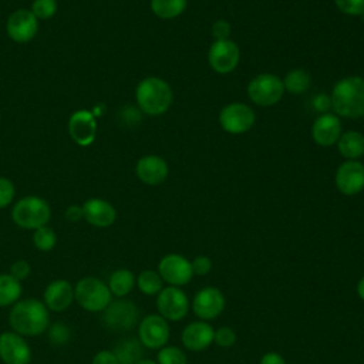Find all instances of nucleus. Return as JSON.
Masks as SVG:
<instances>
[{
  "instance_id": "nucleus-1",
  "label": "nucleus",
  "mask_w": 364,
  "mask_h": 364,
  "mask_svg": "<svg viewBox=\"0 0 364 364\" xmlns=\"http://www.w3.org/2000/svg\"><path fill=\"white\" fill-rule=\"evenodd\" d=\"M48 321V309L44 301L37 299H24L14 303L9 314L11 330L23 337H34L44 333Z\"/></svg>"
},
{
  "instance_id": "nucleus-2",
  "label": "nucleus",
  "mask_w": 364,
  "mask_h": 364,
  "mask_svg": "<svg viewBox=\"0 0 364 364\" xmlns=\"http://www.w3.org/2000/svg\"><path fill=\"white\" fill-rule=\"evenodd\" d=\"M331 108L346 118L364 117V78L351 75L336 82L331 95Z\"/></svg>"
},
{
  "instance_id": "nucleus-3",
  "label": "nucleus",
  "mask_w": 364,
  "mask_h": 364,
  "mask_svg": "<svg viewBox=\"0 0 364 364\" xmlns=\"http://www.w3.org/2000/svg\"><path fill=\"white\" fill-rule=\"evenodd\" d=\"M139 109L148 115H161L172 104V88L159 77H146L139 81L135 90Z\"/></svg>"
},
{
  "instance_id": "nucleus-4",
  "label": "nucleus",
  "mask_w": 364,
  "mask_h": 364,
  "mask_svg": "<svg viewBox=\"0 0 364 364\" xmlns=\"http://www.w3.org/2000/svg\"><path fill=\"white\" fill-rule=\"evenodd\" d=\"M50 216V205L43 198L34 195L21 198L11 209L13 222L27 230H36L37 228L46 226Z\"/></svg>"
},
{
  "instance_id": "nucleus-5",
  "label": "nucleus",
  "mask_w": 364,
  "mask_h": 364,
  "mask_svg": "<svg viewBox=\"0 0 364 364\" xmlns=\"http://www.w3.org/2000/svg\"><path fill=\"white\" fill-rule=\"evenodd\" d=\"M108 286L97 277H82L74 287V299L87 311H104L111 303Z\"/></svg>"
},
{
  "instance_id": "nucleus-6",
  "label": "nucleus",
  "mask_w": 364,
  "mask_h": 364,
  "mask_svg": "<svg viewBox=\"0 0 364 364\" xmlns=\"http://www.w3.org/2000/svg\"><path fill=\"white\" fill-rule=\"evenodd\" d=\"M283 81L274 74H259L247 85L249 98L260 107H270L283 97Z\"/></svg>"
},
{
  "instance_id": "nucleus-7",
  "label": "nucleus",
  "mask_w": 364,
  "mask_h": 364,
  "mask_svg": "<svg viewBox=\"0 0 364 364\" xmlns=\"http://www.w3.org/2000/svg\"><path fill=\"white\" fill-rule=\"evenodd\" d=\"M156 309L165 320L179 321L188 314L189 301L183 290L176 286H168L158 293Z\"/></svg>"
},
{
  "instance_id": "nucleus-8",
  "label": "nucleus",
  "mask_w": 364,
  "mask_h": 364,
  "mask_svg": "<svg viewBox=\"0 0 364 364\" xmlns=\"http://www.w3.org/2000/svg\"><path fill=\"white\" fill-rule=\"evenodd\" d=\"M220 127L229 134H243L255 124L253 109L242 102H232L222 108L219 114Z\"/></svg>"
},
{
  "instance_id": "nucleus-9",
  "label": "nucleus",
  "mask_w": 364,
  "mask_h": 364,
  "mask_svg": "<svg viewBox=\"0 0 364 364\" xmlns=\"http://www.w3.org/2000/svg\"><path fill=\"white\" fill-rule=\"evenodd\" d=\"M38 30L37 17L27 9L13 11L6 21V33L14 43L31 41Z\"/></svg>"
},
{
  "instance_id": "nucleus-10",
  "label": "nucleus",
  "mask_w": 364,
  "mask_h": 364,
  "mask_svg": "<svg viewBox=\"0 0 364 364\" xmlns=\"http://www.w3.org/2000/svg\"><path fill=\"white\" fill-rule=\"evenodd\" d=\"M240 53L232 40H215L208 53V61L218 74H228L239 64Z\"/></svg>"
},
{
  "instance_id": "nucleus-11",
  "label": "nucleus",
  "mask_w": 364,
  "mask_h": 364,
  "mask_svg": "<svg viewBox=\"0 0 364 364\" xmlns=\"http://www.w3.org/2000/svg\"><path fill=\"white\" fill-rule=\"evenodd\" d=\"M138 340L144 347L161 348L169 340L168 321L159 314L144 317L138 326Z\"/></svg>"
},
{
  "instance_id": "nucleus-12",
  "label": "nucleus",
  "mask_w": 364,
  "mask_h": 364,
  "mask_svg": "<svg viewBox=\"0 0 364 364\" xmlns=\"http://www.w3.org/2000/svg\"><path fill=\"white\" fill-rule=\"evenodd\" d=\"M158 272L162 280L176 287L189 283L193 276L191 262L176 253L164 256L158 264Z\"/></svg>"
},
{
  "instance_id": "nucleus-13",
  "label": "nucleus",
  "mask_w": 364,
  "mask_h": 364,
  "mask_svg": "<svg viewBox=\"0 0 364 364\" xmlns=\"http://www.w3.org/2000/svg\"><path fill=\"white\" fill-rule=\"evenodd\" d=\"M0 360L4 364H30L31 348L23 336L4 331L0 334Z\"/></svg>"
},
{
  "instance_id": "nucleus-14",
  "label": "nucleus",
  "mask_w": 364,
  "mask_h": 364,
  "mask_svg": "<svg viewBox=\"0 0 364 364\" xmlns=\"http://www.w3.org/2000/svg\"><path fill=\"white\" fill-rule=\"evenodd\" d=\"M138 309L129 300L111 301L104 310V323L112 330H129L136 324Z\"/></svg>"
},
{
  "instance_id": "nucleus-15",
  "label": "nucleus",
  "mask_w": 364,
  "mask_h": 364,
  "mask_svg": "<svg viewBox=\"0 0 364 364\" xmlns=\"http://www.w3.org/2000/svg\"><path fill=\"white\" fill-rule=\"evenodd\" d=\"M68 134L77 145H91L97 135V121L94 112L87 109H78L73 112L68 119Z\"/></svg>"
},
{
  "instance_id": "nucleus-16",
  "label": "nucleus",
  "mask_w": 364,
  "mask_h": 364,
  "mask_svg": "<svg viewBox=\"0 0 364 364\" xmlns=\"http://www.w3.org/2000/svg\"><path fill=\"white\" fill-rule=\"evenodd\" d=\"M336 186L344 195H355L364 189V165L358 161L343 162L336 172Z\"/></svg>"
},
{
  "instance_id": "nucleus-17",
  "label": "nucleus",
  "mask_w": 364,
  "mask_h": 364,
  "mask_svg": "<svg viewBox=\"0 0 364 364\" xmlns=\"http://www.w3.org/2000/svg\"><path fill=\"white\" fill-rule=\"evenodd\" d=\"M192 309L202 320L216 318L225 309L223 293L216 287H205L195 294Z\"/></svg>"
},
{
  "instance_id": "nucleus-18",
  "label": "nucleus",
  "mask_w": 364,
  "mask_h": 364,
  "mask_svg": "<svg viewBox=\"0 0 364 364\" xmlns=\"http://www.w3.org/2000/svg\"><path fill=\"white\" fill-rule=\"evenodd\" d=\"M341 135V122L337 115L330 112L320 114L311 125L313 141L320 146L334 145Z\"/></svg>"
},
{
  "instance_id": "nucleus-19",
  "label": "nucleus",
  "mask_w": 364,
  "mask_h": 364,
  "mask_svg": "<svg viewBox=\"0 0 364 364\" xmlns=\"http://www.w3.org/2000/svg\"><path fill=\"white\" fill-rule=\"evenodd\" d=\"M135 173L146 185H159L168 176V164L158 155H145L138 159Z\"/></svg>"
},
{
  "instance_id": "nucleus-20",
  "label": "nucleus",
  "mask_w": 364,
  "mask_h": 364,
  "mask_svg": "<svg viewBox=\"0 0 364 364\" xmlns=\"http://www.w3.org/2000/svg\"><path fill=\"white\" fill-rule=\"evenodd\" d=\"M82 216L92 226L108 228L115 222L117 210L109 202L100 198H91L82 205Z\"/></svg>"
},
{
  "instance_id": "nucleus-21",
  "label": "nucleus",
  "mask_w": 364,
  "mask_h": 364,
  "mask_svg": "<svg viewBox=\"0 0 364 364\" xmlns=\"http://www.w3.org/2000/svg\"><path fill=\"white\" fill-rule=\"evenodd\" d=\"M74 300V287L64 279L53 280L44 290V304L51 311L67 310Z\"/></svg>"
},
{
  "instance_id": "nucleus-22",
  "label": "nucleus",
  "mask_w": 364,
  "mask_h": 364,
  "mask_svg": "<svg viewBox=\"0 0 364 364\" xmlns=\"http://www.w3.org/2000/svg\"><path fill=\"white\" fill-rule=\"evenodd\" d=\"M215 330L206 321H193L189 323L182 331V344L191 351L205 350L213 343Z\"/></svg>"
},
{
  "instance_id": "nucleus-23",
  "label": "nucleus",
  "mask_w": 364,
  "mask_h": 364,
  "mask_svg": "<svg viewBox=\"0 0 364 364\" xmlns=\"http://www.w3.org/2000/svg\"><path fill=\"white\" fill-rule=\"evenodd\" d=\"M337 146L344 158L355 161L364 155V135L358 131H347L340 135Z\"/></svg>"
},
{
  "instance_id": "nucleus-24",
  "label": "nucleus",
  "mask_w": 364,
  "mask_h": 364,
  "mask_svg": "<svg viewBox=\"0 0 364 364\" xmlns=\"http://www.w3.org/2000/svg\"><path fill=\"white\" fill-rule=\"evenodd\" d=\"M114 354L117 355L119 364H135L142 358L144 350H142L141 341L131 337V338L121 340L115 346Z\"/></svg>"
},
{
  "instance_id": "nucleus-25",
  "label": "nucleus",
  "mask_w": 364,
  "mask_h": 364,
  "mask_svg": "<svg viewBox=\"0 0 364 364\" xmlns=\"http://www.w3.org/2000/svg\"><path fill=\"white\" fill-rule=\"evenodd\" d=\"M107 286H108L111 294H114L117 297H124L135 286L134 273L128 269H118L111 273Z\"/></svg>"
},
{
  "instance_id": "nucleus-26",
  "label": "nucleus",
  "mask_w": 364,
  "mask_h": 364,
  "mask_svg": "<svg viewBox=\"0 0 364 364\" xmlns=\"http://www.w3.org/2000/svg\"><path fill=\"white\" fill-rule=\"evenodd\" d=\"M23 287L10 273L0 274V307L11 306L18 301Z\"/></svg>"
},
{
  "instance_id": "nucleus-27",
  "label": "nucleus",
  "mask_w": 364,
  "mask_h": 364,
  "mask_svg": "<svg viewBox=\"0 0 364 364\" xmlns=\"http://www.w3.org/2000/svg\"><path fill=\"white\" fill-rule=\"evenodd\" d=\"M186 0H151L152 13L164 20H171L183 13Z\"/></svg>"
},
{
  "instance_id": "nucleus-28",
  "label": "nucleus",
  "mask_w": 364,
  "mask_h": 364,
  "mask_svg": "<svg viewBox=\"0 0 364 364\" xmlns=\"http://www.w3.org/2000/svg\"><path fill=\"white\" fill-rule=\"evenodd\" d=\"M310 82H311L310 74L306 70L296 68L286 74L283 80V87L291 94H301L309 90Z\"/></svg>"
},
{
  "instance_id": "nucleus-29",
  "label": "nucleus",
  "mask_w": 364,
  "mask_h": 364,
  "mask_svg": "<svg viewBox=\"0 0 364 364\" xmlns=\"http://www.w3.org/2000/svg\"><path fill=\"white\" fill-rule=\"evenodd\" d=\"M136 286L144 294L154 296L162 290V277L155 270H144L136 277Z\"/></svg>"
},
{
  "instance_id": "nucleus-30",
  "label": "nucleus",
  "mask_w": 364,
  "mask_h": 364,
  "mask_svg": "<svg viewBox=\"0 0 364 364\" xmlns=\"http://www.w3.org/2000/svg\"><path fill=\"white\" fill-rule=\"evenodd\" d=\"M33 243L34 246L41 250V252H48L51 250L55 243H57V236H55V232L48 228L47 225L46 226H41V228H37L33 233Z\"/></svg>"
},
{
  "instance_id": "nucleus-31",
  "label": "nucleus",
  "mask_w": 364,
  "mask_h": 364,
  "mask_svg": "<svg viewBox=\"0 0 364 364\" xmlns=\"http://www.w3.org/2000/svg\"><path fill=\"white\" fill-rule=\"evenodd\" d=\"M158 364H188V358L181 348L175 346H168L159 350Z\"/></svg>"
},
{
  "instance_id": "nucleus-32",
  "label": "nucleus",
  "mask_w": 364,
  "mask_h": 364,
  "mask_svg": "<svg viewBox=\"0 0 364 364\" xmlns=\"http://www.w3.org/2000/svg\"><path fill=\"white\" fill-rule=\"evenodd\" d=\"M30 11L37 20H48L57 13V0H34Z\"/></svg>"
},
{
  "instance_id": "nucleus-33",
  "label": "nucleus",
  "mask_w": 364,
  "mask_h": 364,
  "mask_svg": "<svg viewBox=\"0 0 364 364\" xmlns=\"http://www.w3.org/2000/svg\"><path fill=\"white\" fill-rule=\"evenodd\" d=\"M338 10L348 16L364 14V0H334Z\"/></svg>"
},
{
  "instance_id": "nucleus-34",
  "label": "nucleus",
  "mask_w": 364,
  "mask_h": 364,
  "mask_svg": "<svg viewBox=\"0 0 364 364\" xmlns=\"http://www.w3.org/2000/svg\"><path fill=\"white\" fill-rule=\"evenodd\" d=\"M14 198V185L10 179L0 176V209L9 206Z\"/></svg>"
},
{
  "instance_id": "nucleus-35",
  "label": "nucleus",
  "mask_w": 364,
  "mask_h": 364,
  "mask_svg": "<svg viewBox=\"0 0 364 364\" xmlns=\"http://www.w3.org/2000/svg\"><path fill=\"white\" fill-rule=\"evenodd\" d=\"M213 341L219 347H230L236 341V334H235V331L230 327H220L219 330L215 331Z\"/></svg>"
},
{
  "instance_id": "nucleus-36",
  "label": "nucleus",
  "mask_w": 364,
  "mask_h": 364,
  "mask_svg": "<svg viewBox=\"0 0 364 364\" xmlns=\"http://www.w3.org/2000/svg\"><path fill=\"white\" fill-rule=\"evenodd\" d=\"M30 270H31V267H30L28 262H27V260H23V259L13 262L11 266H10V274H11L14 279H17L18 282L27 279L28 274H30Z\"/></svg>"
},
{
  "instance_id": "nucleus-37",
  "label": "nucleus",
  "mask_w": 364,
  "mask_h": 364,
  "mask_svg": "<svg viewBox=\"0 0 364 364\" xmlns=\"http://www.w3.org/2000/svg\"><path fill=\"white\" fill-rule=\"evenodd\" d=\"M230 31L232 27L226 20L220 18L212 24V36L215 37V40H229Z\"/></svg>"
},
{
  "instance_id": "nucleus-38",
  "label": "nucleus",
  "mask_w": 364,
  "mask_h": 364,
  "mask_svg": "<svg viewBox=\"0 0 364 364\" xmlns=\"http://www.w3.org/2000/svg\"><path fill=\"white\" fill-rule=\"evenodd\" d=\"M191 266H192V272L193 274H199V276H205L210 272L212 269V262L208 256H196L192 262H191Z\"/></svg>"
},
{
  "instance_id": "nucleus-39",
  "label": "nucleus",
  "mask_w": 364,
  "mask_h": 364,
  "mask_svg": "<svg viewBox=\"0 0 364 364\" xmlns=\"http://www.w3.org/2000/svg\"><path fill=\"white\" fill-rule=\"evenodd\" d=\"M68 328L64 326V324H61V323H58V324H54L53 327H51V330H50V340L53 341V343H55V344H63V343H65L67 341V338H68Z\"/></svg>"
},
{
  "instance_id": "nucleus-40",
  "label": "nucleus",
  "mask_w": 364,
  "mask_h": 364,
  "mask_svg": "<svg viewBox=\"0 0 364 364\" xmlns=\"http://www.w3.org/2000/svg\"><path fill=\"white\" fill-rule=\"evenodd\" d=\"M91 364H119L117 355L114 354V351L109 350H101L98 351L94 357Z\"/></svg>"
},
{
  "instance_id": "nucleus-41",
  "label": "nucleus",
  "mask_w": 364,
  "mask_h": 364,
  "mask_svg": "<svg viewBox=\"0 0 364 364\" xmlns=\"http://www.w3.org/2000/svg\"><path fill=\"white\" fill-rule=\"evenodd\" d=\"M65 218L70 220V222H78L80 219H82V206H78V205H71L65 209Z\"/></svg>"
},
{
  "instance_id": "nucleus-42",
  "label": "nucleus",
  "mask_w": 364,
  "mask_h": 364,
  "mask_svg": "<svg viewBox=\"0 0 364 364\" xmlns=\"http://www.w3.org/2000/svg\"><path fill=\"white\" fill-rule=\"evenodd\" d=\"M260 364H286V361L280 354H277L274 351H270V353H266L260 358Z\"/></svg>"
},
{
  "instance_id": "nucleus-43",
  "label": "nucleus",
  "mask_w": 364,
  "mask_h": 364,
  "mask_svg": "<svg viewBox=\"0 0 364 364\" xmlns=\"http://www.w3.org/2000/svg\"><path fill=\"white\" fill-rule=\"evenodd\" d=\"M313 105L316 107L317 111H326L331 107V101L330 98H327V95H317L314 100H313Z\"/></svg>"
},
{
  "instance_id": "nucleus-44",
  "label": "nucleus",
  "mask_w": 364,
  "mask_h": 364,
  "mask_svg": "<svg viewBox=\"0 0 364 364\" xmlns=\"http://www.w3.org/2000/svg\"><path fill=\"white\" fill-rule=\"evenodd\" d=\"M357 293H358V296L364 300V276L361 277V280H360L358 284H357Z\"/></svg>"
},
{
  "instance_id": "nucleus-45",
  "label": "nucleus",
  "mask_w": 364,
  "mask_h": 364,
  "mask_svg": "<svg viewBox=\"0 0 364 364\" xmlns=\"http://www.w3.org/2000/svg\"><path fill=\"white\" fill-rule=\"evenodd\" d=\"M135 364H156V363L152 361V360H148V358H141V360L136 361Z\"/></svg>"
}]
</instances>
